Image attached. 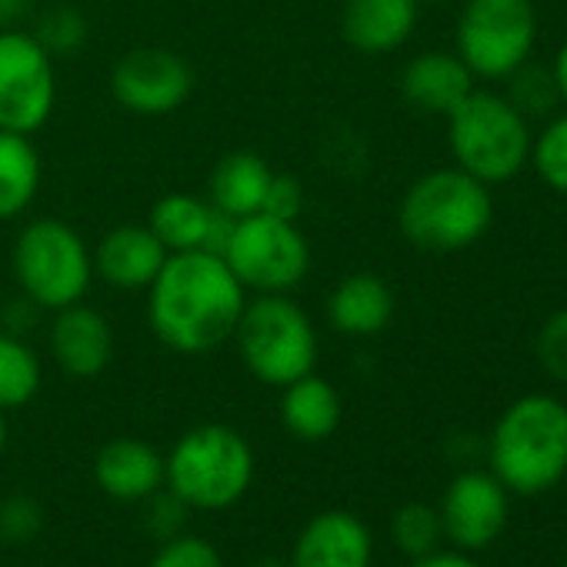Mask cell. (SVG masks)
Returning a JSON list of instances; mask_svg holds the SVG:
<instances>
[{
    "instance_id": "24",
    "label": "cell",
    "mask_w": 567,
    "mask_h": 567,
    "mask_svg": "<svg viewBox=\"0 0 567 567\" xmlns=\"http://www.w3.org/2000/svg\"><path fill=\"white\" fill-rule=\"evenodd\" d=\"M41 391V361L14 334L0 331V411L24 408Z\"/></svg>"
},
{
    "instance_id": "38",
    "label": "cell",
    "mask_w": 567,
    "mask_h": 567,
    "mask_svg": "<svg viewBox=\"0 0 567 567\" xmlns=\"http://www.w3.org/2000/svg\"><path fill=\"white\" fill-rule=\"evenodd\" d=\"M4 14H8V11H4V0H0V18H4Z\"/></svg>"
},
{
    "instance_id": "35",
    "label": "cell",
    "mask_w": 567,
    "mask_h": 567,
    "mask_svg": "<svg viewBox=\"0 0 567 567\" xmlns=\"http://www.w3.org/2000/svg\"><path fill=\"white\" fill-rule=\"evenodd\" d=\"M550 74H554V84H557L560 104H567V41L557 48V54H554V64H550Z\"/></svg>"
},
{
    "instance_id": "11",
    "label": "cell",
    "mask_w": 567,
    "mask_h": 567,
    "mask_svg": "<svg viewBox=\"0 0 567 567\" xmlns=\"http://www.w3.org/2000/svg\"><path fill=\"white\" fill-rule=\"evenodd\" d=\"M117 104L141 117L174 114L194 91V71L187 61L164 48H141L121 58L111 74Z\"/></svg>"
},
{
    "instance_id": "20",
    "label": "cell",
    "mask_w": 567,
    "mask_h": 567,
    "mask_svg": "<svg viewBox=\"0 0 567 567\" xmlns=\"http://www.w3.org/2000/svg\"><path fill=\"white\" fill-rule=\"evenodd\" d=\"M328 318L338 334L374 338L394 318V295L378 274H348L328 298Z\"/></svg>"
},
{
    "instance_id": "1",
    "label": "cell",
    "mask_w": 567,
    "mask_h": 567,
    "mask_svg": "<svg viewBox=\"0 0 567 567\" xmlns=\"http://www.w3.org/2000/svg\"><path fill=\"white\" fill-rule=\"evenodd\" d=\"M247 291L210 250L171 254L147 288V321L154 338L177 354H207L234 338Z\"/></svg>"
},
{
    "instance_id": "29",
    "label": "cell",
    "mask_w": 567,
    "mask_h": 567,
    "mask_svg": "<svg viewBox=\"0 0 567 567\" xmlns=\"http://www.w3.org/2000/svg\"><path fill=\"white\" fill-rule=\"evenodd\" d=\"M34 38L51 51V58H58V54H71V51H78V48L84 44L87 24H84L81 14L61 8V11H51V14L41 21V34H34Z\"/></svg>"
},
{
    "instance_id": "31",
    "label": "cell",
    "mask_w": 567,
    "mask_h": 567,
    "mask_svg": "<svg viewBox=\"0 0 567 567\" xmlns=\"http://www.w3.org/2000/svg\"><path fill=\"white\" fill-rule=\"evenodd\" d=\"M187 504L167 487H161V491H154L151 497H147V514H144V520H147V530L157 537V540H171V537H177V534H184V520H187Z\"/></svg>"
},
{
    "instance_id": "10",
    "label": "cell",
    "mask_w": 567,
    "mask_h": 567,
    "mask_svg": "<svg viewBox=\"0 0 567 567\" xmlns=\"http://www.w3.org/2000/svg\"><path fill=\"white\" fill-rule=\"evenodd\" d=\"M58 104V71L51 51L21 31H0V131L34 134Z\"/></svg>"
},
{
    "instance_id": "34",
    "label": "cell",
    "mask_w": 567,
    "mask_h": 567,
    "mask_svg": "<svg viewBox=\"0 0 567 567\" xmlns=\"http://www.w3.org/2000/svg\"><path fill=\"white\" fill-rule=\"evenodd\" d=\"M411 567H481L477 560H471L467 554H454V550H434L427 557H417Z\"/></svg>"
},
{
    "instance_id": "2",
    "label": "cell",
    "mask_w": 567,
    "mask_h": 567,
    "mask_svg": "<svg viewBox=\"0 0 567 567\" xmlns=\"http://www.w3.org/2000/svg\"><path fill=\"white\" fill-rule=\"evenodd\" d=\"M487 461L514 494L550 491L567 474V404L550 394L517 398L491 431Z\"/></svg>"
},
{
    "instance_id": "32",
    "label": "cell",
    "mask_w": 567,
    "mask_h": 567,
    "mask_svg": "<svg viewBox=\"0 0 567 567\" xmlns=\"http://www.w3.org/2000/svg\"><path fill=\"white\" fill-rule=\"evenodd\" d=\"M44 524V514L38 507L34 497H11L0 504V537H8V540H31Z\"/></svg>"
},
{
    "instance_id": "39",
    "label": "cell",
    "mask_w": 567,
    "mask_h": 567,
    "mask_svg": "<svg viewBox=\"0 0 567 567\" xmlns=\"http://www.w3.org/2000/svg\"><path fill=\"white\" fill-rule=\"evenodd\" d=\"M564 567H567V560H564Z\"/></svg>"
},
{
    "instance_id": "23",
    "label": "cell",
    "mask_w": 567,
    "mask_h": 567,
    "mask_svg": "<svg viewBox=\"0 0 567 567\" xmlns=\"http://www.w3.org/2000/svg\"><path fill=\"white\" fill-rule=\"evenodd\" d=\"M41 190V154L28 134L0 131V220L21 217Z\"/></svg>"
},
{
    "instance_id": "33",
    "label": "cell",
    "mask_w": 567,
    "mask_h": 567,
    "mask_svg": "<svg viewBox=\"0 0 567 567\" xmlns=\"http://www.w3.org/2000/svg\"><path fill=\"white\" fill-rule=\"evenodd\" d=\"M305 210V187L298 177H288V174H274L270 187H267V197H264V214H274V217H284V220H298Z\"/></svg>"
},
{
    "instance_id": "9",
    "label": "cell",
    "mask_w": 567,
    "mask_h": 567,
    "mask_svg": "<svg viewBox=\"0 0 567 567\" xmlns=\"http://www.w3.org/2000/svg\"><path fill=\"white\" fill-rule=\"evenodd\" d=\"M454 41L474 78L507 81L534 54L537 11L530 0H467Z\"/></svg>"
},
{
    "instance_id": "27",
    "label": "cell",
    "mask_w": 567,
    "mask_h": 567,
    "mask_svg": "<svg viewBox=\"0 0 567 567\" xmlns=\"http://www.w3.org/2000/svg\"><path fill=\"white\" fill-rule=\"evenodd\" d=\"M507 81H511L507 101L524 117H544V114H550L560 104V94H557V84H554L550 68H537V64L527 61Z\"/></svg>"
},
{
    "instance_id": "14",
    "label": "cell",
    "mask_w": 567,
    "mask_h": 567,
    "mask_svg": "<svg viewBox=\"0 0 567 567\" xmlns=\"http://www.w3.org/2000/svg\"><path fill=\"white\" fill-rule=\"evenodd\" d=\"M374 537L351 511H324L295 540L291 567H371Z\"/></svg>"
},
{
    "instance_id": "15",
    "label": "cell",
    "mask_w": 567,
    "mask_h": 567,
    "mask_svg": "<svg viewBox=\"0 0 567 567\" xmlns=\"http://www.w3.org/2000/svg\"><path fill=\"white\" fill-rule=\"evenodd\" d=\"M51 351L71 378L87 381L107 371L114 358V331L101 311L78 301L64 311H54Z\"/></svg>"
},
{
    "instance_id": "18",
    "label": "cell",
    "mask_w": 567,
    "mask_h": 567,
    "mask_svg": "<svg viewBox=\"0 0 567 567\" xmlns=\"http://www.w3.org/2000/svg\"><path fill=\"white\" fill-rule=\"evenodd\" d=\"M417 28V0H344L341 34L361 54H391Z\"/></svg>"
},
{
    "instance_id": "22",
    "label": "cell",
    "mask_w": 567,
    "mask_h": 567,
    "mask_svg": "<svg viewBox=\"0 0 567 567\" xmlns=\"http://www.w3.org/2000/svg\"><path fill=\"white\" fill-rule=\"evenodd\" d=\"M280 421L301 441H328L344 414L341 394L331 381L318 378L315 371L298 378L295 384L280 388Z\"/></svg>"
},
{
    "instance_id": "37",
    "label": "cell",
    "mask_w": 567,
    "mask_h": 567,
    "mask_svg": "<svg viewBox=\"0 0 567 567\" xmlns=\"http://www.w3.org/2000/svg\"><path fill=\"white\" fill-rule=\"evenodd\" d=\"M250 567H291V564H284V560H257V564H250Z\"/></svg>"
},
{
    "instance_id": "13",
    "label": "cell",
    "mask_w": 567,
    "mask_h": 567,
    "mask_svg": "<svg viewBox=\"0 0 567 567\" xmlns=\"http://www.w3.org/2000/svg\"><path fill=\"white\" fill-rule=\"evenodd\" d=\"M237 217L220 214L210 200H200L194 194H164L151 210V230L167 247V254H187V250H210L224 254L230 230Z\"/></svg>"
},
{
    "instance_id": "3",
    "label": "cell",
    "mask_w": 567,
    "mask_h": 567,
    "mask_svg": "<svg viewBox=\"0 0 567 567\" xmlns=\"http://www.w3.org/2000/svg\"><path fill=\"white\" fill-rule=\"evenodd\" d=\"M494 220L491 187L461 167H441L417 177L398 210L401 234L431 254H457L477 244Z\"/></svg>"
},
{
    "instance_id": "16",
    "label": "cell",
    "mask_w": 567,
    "mask_h": 567,
    "mask_svg": "<svg viewBox=\"0 0 567 567\" xmlns=\"http://www.w3.org/2000/svg\"><path fill=\"white\" fill-rule=\"evenodd\" d=\"M167 257V247L151 227L124 224L101 237L94 250V277L121 291H141L151 288V280L157 277Z\"/></svg>"
},
{
    "instance_id": "21",
    "label": "cell",
    "mask_w": 567,
    "mask_h": 567,
    "mask_svg": "<svg viewBox=\"0 0 567 567\" xmlns=\"http://www.w3.org/2000/svg\"><path fill=\"white\" fill-rule=\"evenodd\" d=\"M270 181H274V171L264 157L250 151H234L214 164L210 181H207V200L227 217H250L264 210Z\"/></svg>"
},
{
    "instance_id": "4",
    "label": "cell",
    "mask_w": 567,
    "mask_h": 567,
    "mask_svg": "<svg viewBox=\"0 0 567 567\" xmlns=\"http://www.w3.org/2000/svg\"><path fill=\"white\" fill-rule=\"evenodd\" d=\"M254 481V451L227 424L190 427L164 457V484L190 511H227Z\"/></svg>"
},
{
    "instance_id": "7",
    "label": "cell",
    "mask_w": 567,
    "mask_h": 567,
    "mask_svg": "<svg viewBox=\"0 0 567 567\" xmlns=\"http://www.w3.org/2000/svg\"><path fill=\"white\" fill-rule=\"evenodd\" d=\"M14 277L34 308L64 311L84 301L94 280V254L71 224L41 217L14 240Z\"/></svg>"
},
{
    "instance_id": "30",
    "label": "cell",
    "mask_w": 567,
    "mask_h": 567,
    "mask_svg": "<svg viewBox=\"0 0 567 567\" xmlns=\"http://www.w3.org/2000/svg\"><path fill=\"white\" fill-rule=\"evenodd\" d=\"M537 361L550 378L567 384V308L544 321L537 334Z\"/></svg>"
},
{
    "instance_id": "19",
    "label": "cell",
    "mask_w": 567,
    "mask_h": 567,
    "mask_svg": "<svg viewBox=\"0 0 567 567\" xmlns=\"http://www.w3.org/2000/svg\"><path fill=\"white\" fill-rule=\"evenodd\" d=\"M401 91L417 111L447 117L474 91V74L454 51H424L404 68Z\"/></svg>"
},
{
    "instance_id": "6",
    "label": "cell",
    "mask_w": 567,
    "mask_h": 567,
    "mask_svg": "<svg viewBox=\"0 0 567 567\" xmlns=\"http://www.w3.org/2000/svg\"><path fill=\"white\" fill-rule=\"evenodd\" d=\"M530 127L527 117L494 91H471L447 114V144L454 164L471 177L504 184L524 171L530 161Z\"/></svg>"
},
{
    "instance_id": "36",
    "label": "cell",
    "mask_w": 567,
    "mask_h": 567,
    "mask_svg": "<svg viewBox=\"0 0 567 567\" xmlns=\"http://www.w3.org/2000/svg\"><path fill=\"white\" fill-rule=\"evenodd\" d=\"M4 444H8V417L0 411V451H4Z\"/></svg>"
},
{
    "instance_id": "12",
    "label": "cell",
    "mask_w": 567,
    "mask_h": 567,
    "mask_svg": "<svg viewBox=\"0 0 567 567\" xmlns=\"http://www.w3.org/2000/svg\"><path fill=\"white\" fill-rule=\"evenodd\" d=\"M507 487L491 471H464L457 474L441 501L444 537H451L464 550H481L494 544L507 524L511 504Z\"/></svg>"
},
{
    "instance_id": "26",
    "label": "cell",
    "mask_w": 567,
    "mask_h": 567,
    "mask_svg": "<svg viewBox=\"0 0 567 567\" xmlns=\"http://www.w3.org/2000/svg\"><path fill=\"white\" fill-rule=\"evenodd\" d=\"M537 177L567 197V114H557L534 141H530V161Z\"/></svg>"
},
{
    "instance_id": "28",
    "label": "cell",
    "mask_w": 567,
    "mask_h": 567,
    "mask_svg": "<svg viewBox=\"0 0 567 567\" xmlns=\"http://www.w3.org/2000/svg\"><path fill=\"white\" fill-rule=\"evenodd\" d=\"M151 567H224V557L207 537L177 534L171 540H161V550L154 554Z\"/></svg>"
},
{
    "instance_id": "8",
    "label": "cell",
    "mask_w": 567,
    "mask_h": 567,
    "mask_svg": "<svg viewBox=\"0 0 567 567\" xmlns=\"http://www.w3.org/2000/svg\"><path fill=\"white\" fill-rule=\"evenodd\" d=\"M220 257L250 295H291L311 270V244L298 220L264 210L234 220Z\"/></svg>"
},
{
    "instance_id": "17",
    "label": "cell",
    "mask_w": 567,
    "mask_h": 567,
    "mask_svg": "<svg viewBox=\"0 0 567 567\" xmlns=\"http://www.w3.org/2000/svg\"><path fill=\"white\" fill-rule=\"evenodd\" d=\"M94 477L107 497L121 504H137L164 487V457L147 441L117 437L101 447L94 461Z\"/></svg>"
},
{
    "instance_id": "25",
    "label": "cell",
    "mask_w": 567,
    "mask_h": 567,
    "mask_svg": "<svg viewBox=\"0 0 567 567\" xmlns=\"http://www.w3.org/2000/svg\"><path fill=\"white\" fill-rule=\"evenodd\" d=\"M391 534H394V544L411 557H427L437 550L441 537H444V524H441V514L427 504H404L394 520H391Z\"/></svg>"
},
{
    "instance_id": "5",
    "label": "cell",
    "mask_w": 567,
    "mask_h": 567,
    "mask_svg": "<svg viewBox=\"0 0 567 567\" xmlns=\"http://www.w3.org/2000/svg\"><path fill=\"white\" fill-rule=\"evenodd\" d=\"M244 368L270 388H288L318 364V331L311 315L288 295L247 298L234 328Z\"/></svg>"
}]
</instances>
